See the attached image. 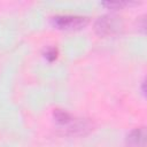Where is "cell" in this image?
I'll return each instance as SVG.
<instances>
[{
    "label": "cell",
    "instance_id": "cell-7",
    "mask_svg": "<svg viewBox=\"0 0 147 147\" xmlns=\"http://www.w3.org/2000/svg\"><path fill=\"white\" fill-rule=\"evenodd\" d=\"M142 85H144V86H145V82H144V83H142ZM142 91H144V94H145V87H142Z\"/></svg>",
    "mask_w": 147,
    "mask_h": 147
},
{
    "label": "cell",
    "instance_id": "cell-2",
    "mask_svg": "<svg viewBox=\"0 0 147 147\" xmlns=\"http://www.w3.org/2000/svg\"><path fill=\"white\" fill-rule=\"evenodd\" d=\"M121 23L116 17H113L110 15L101 16L96 20L94 24L95 32L99 36H109L117 31H119Z\"/></svg>",
    "mask_w": 147,
    "mask_h": 147
},
{
    "label": "cell",
    "instance_id": "cell-3",
    "mask_svg": "<svg viewBox=\"0 0 147 147\" xmlns=\"http://www.w3.org/2000/svg\"><path fill=\"white\" fill-rule=\"evenodd\" d=\"M126 146L127 147H145L146 145V130L145 127H137L132 130L126 139Z\"/></svg>",
    "mask_w": 147,
    "mask_h": 147
},
{
    "label": "cell",
    "instance_id": "cell-1",
    "mask_svg": "<svg viewBox=\"0 0 147 147\" xmlns=\"http://www.w3.org/2000/svg\"><path fill=\"white\" fill-rule=\"evenodd\" d=\"M87 22V17L74 15H57L52 18L53 25L61 30H78L85 26Z\"/></svg>",
    "mask_w": 147,
    "mask_h": 147
},
{
    "label": "cell",
    "instance_id": "cell-4",
    "mask_svg": "<svg viewBox=\"0 0 147 147\" xmlns=\"http://www.w3.org/2000/svg\"><path fill=\"white\" fill-rule=\"evenodd\" d=\"M54 118H55L56 123L62 125V126H67L68 124H70L74 121V118L67 111L61 110V109H56L54 111Z\"/></svg>",
    "mask_w": 147,
    "mask_h": 147
},
{
    "label": "cell",
    "instance_id": "cell-5",
    "mask_svg": "<svg viewBox=\"0 0 147 147\" xmlns=\"http://www.w3.org/2000/svg\"><path fill=\"white\" fill-rule=\"evenodd\" d=\"M44 56L46 57V60H48L49 62H52V61H54L57 57V49L55 47H48L45 51Z\"/></svg>",
    "mask_w": 147,
    "mask_h": 147
},
{
    "label": "cell",
    "instance_id": "cell-6",
    "mask_svg": "<svg viewBox=\"0 0 147 147\" xmlns=\"http://www.w3.org/2000/svg\"><path fill=\"white\" fill-rule=\"evenodd\" d=\"M103 6H107L109 8H114V7H122V6H125L127 5L126 2H102Z\"/></svg>",
    "mask_w": 147,
    "mask_h": 147
}]
</instances>
